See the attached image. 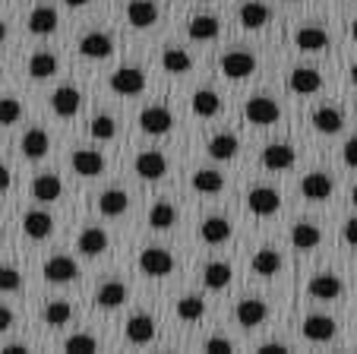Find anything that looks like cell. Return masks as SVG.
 Here are the masks:
<instances>
[{
  "mask_svg": "<svg viewBox=\"0 0 357 354\" xmlns=\"http://www.w3.org/2000/svg\"><path fill=\"white\" fill-rule=\"evenodd\" d=\"M174 221H177V209L171 202H155V206L149 209V225L155 228V231H168Z\"/></svg>",
  "mask_w": 357,
  "mask_h": 354,
  "instance_id": "cell-39",
  "label": "cell"
},
{
  "mask_svg": "<svg viewBox=\"0 0 357 354\" xmlns=\"http://www.w3.org/2000/svg\"><path fill=\"white\" fill-rule=\"evenodd\" d=\"M0 73H3V70H0Z\"/></svg>",
  "mask_w": 357,
  "mask_h": 354,
  "instance_id": "cell-61",
  "label": "cell"
},
{
  "mask_svg": "<svg viewBox=\"0 0 357 354\" xmlns=\"http://www.w3.org/2000/svg\"><path fill=\"white\" fill-rule=\"evenodd\" d=\"M136 174H139L142 181H162L165 174H168V158H165L158 149H149V152H139L133 161Z\"/></svg>",
  "mask_w": 357,
  "mask_h": 354,
  "instance_id": "cell-4",
  "label": "cell"
},
{
  "mask_svg": "<svg viewBox=\"0 0 357 354\" xmlns=\"http://www.w3.org/2000/svg\"><path fill=\"white\" fill-rule=\"evenodd\" d=\"M22 231H26L32 241H45V237H51V231H54V219L47 212H41V209H32V212H26V219H22Z\"/></svg>",
  "mask_w": 357,
  "mask_h": 354,
  "instance_id": "cell-17",
  "label": "cell"
},
{
  "mask_svg": "<svg viewBox=\"0 0 357 354\" xmlns=\"http://www.w3.org/2000/svg\"><path fill=\"white\" fill-rule=\"evenodd\" d=\"M13 326V310L10 307H0V332H7Z\"/></svg>",
  "mask_w": 357,
  "mask_h": 354,
  "instance_id": "cell-50",
  "label": "cell"
},
{
  "mask_svg": "<svg viewBox=\"0 0 357 354\" xmlns=\"http://www.w3.org/2000/svg\"><path fill=\"white\" fill-rule=\"evenodd\" d=\"M237 323H241L243 329H257L266 323V316H269V307H266V301H259V297H243L241 304H237L234 310Z\"/></svg>",
  "mask_w": 357,
  "mask_h": 354,
  "instance_id": "cell-9",
  "label": "cell"
},
{
  "mask_svg": "<svg viewBox=\"0 0 357 354\" xmlns=\"http://www.w3.org/2000/svg\"><path fill=\"white\" fill-rule=\"evenodd\" d=\"M351 38H354V41H357V20H354V22H351Z\"/></svg>",
  "mask_w": 357,
  "mask_h": 354,
  "instance_id": "cell-56",
  "label": "cell"
},
{
  "mask_svg": "<svg viewBox=\"0 0 357 354\" xmlns=\"http://www.w3.org/2000/svg\"><path fill=\"white\" fill-rule=\"evenodd\" d=\"M297 155L291 146H284V142H272V146L263 149V168L266 171H288V168H294Z\"/></svg>",
  "mask_w": 357,
  "mask_h": 354,
  "instance_id": "cell-13",
  "label": "cell"
},
{
  "mask_svg": "<svg viewBox=\"0 0 357 354\" xmlns=\"http://www.w3.org/2000/svg\"><path fill=\"white\" fill-rule=\"evenodd\" d=\"M288 86H291V92H297V95H313L323 89V76L313 67H297L294 73H291Z\"/></svg>",
  "mask_w": 357,
  "mask_h": 354,
  "instance_id": "cell-19",
  "label": "cell"
},
{
  "mask_svg": "<svg viewBox=\"0 0 357 354\" xmlns=\"http://www.w3.org/2000/svg\"><path fill=\"white\" fill-rule=\"evenodd\" d=\"M89 133L95 136V140H101V142H108V140H114L117 136V124L111 121L108 114H98L92 124H89Z\"/></svg>",
  "mask_w": 357,
  "mask_h": 354,
  "instance_id": "cell-42",
  "label": "cell"
},
{
  "mask_svg": "<svg viewBox=\"0 0 357 354\" xmlns=\"http://www.w3.org/2000/svg\"><path fill=\"white\" fill-rule=\"evenodd\" d=\"M291 244H294L297 250H317L319 244H323V231H319L317 225H310V221H297V225L291 228Z\"/></svg>",
  "mask_w": 357,
  "mask_h": 354,
  "instance_id": "cell-22",
  "label": "cell"
},
{
  "mask_svg": "<svg viewBox=\"0 0 357 354\" xmlns=\"http://www.w3.org/2000/svg\"><path fill=\"white\" fill-rule=\"evenodd\" d=\"M202 314H206V301H202L199 294H187V297H181V301H177V316H181L183 323L202 320Z\"/></svg>",
  "mask_w": 357,
  "mask_h": 354,
  "instance_id": "cell-41",
  "label": "cell"
},
{
  "mask_svg": "<svg viewBox=\"0 0 357 354\" xmlns=\"http://www.w3.org/2000/svg\"><path fill=\"white\" fill-rule=\"evenodd\" d=\"M162 67L165 73H174V76H183L193 70V57H190L183 47H165L162 54Z\"/></svg>",
  "mask_w": 357,
  "mask_h": 354,
  "instance_id": "cell-28",
  "label": "cell"
},
{
  "mask_svg": "<svg viewBox=\"0 0 357 354\" xmlns=\"http://www.w3.org/2000/svg\"><path fill=\"white\" fill-rule=\"evenodd\" d=\"M237 20H241L243 29H263L269 22V7L259 3V0H247L241 7V13H237Z\"/></svg>",
  "mask_w": 357,
  "mask_h": 354,
  "instance_id": "cell-27",
  "label": "cell"
},
{
  "mask_svg": "<svg viewBox=\"0 0 357 354\" xmlns=\"http://www.w3.org/2000/svg\"><path fill=\"white\" fill-rule=\"evenodd\" d=\"M222 111V98H218L212 89H199L193 95V114L196 117H215Z\"/></svg>",
  "mask_w": 357,
  "mask_h": 354,
  "instance_id": "cell-37",
  "label": "cell"
},
{
  "mask_svg": "<svg viewBox=\"0 0 357 354\" xmlns=\"http://www.w3.org/2000/svg\"><path fill=\"white\" fill-rule=\"evenodd\" d=\"M278 269H282V256H278V250H272V247L257 250V256H253V272L257 275H275Z\"/></svg>",
  "mask_w": 357,
  "mask_h": 354,
  "instance_id": "cell-40",
  "label": "cell"
},
{
  "mask_svg": "<svg viewBox=\"0 0 357 354\" xmlns=\"http://www.w3.org/2000/svg\"><path fill=\"white\" fill-rule=\"evenodd\" d=\"M79 105H82V95H79V89H73V86H61L51 95V108H54L57 117H73V114L79 111Z\"/></svg>",
  "mask_w": 357,
  "mask_h": 354,
  "instance_id": "cell-18",
  "label": "cell"
},
{
  "mask_svg": "<svg viewBox=\"0 0 357 354\" xmlns=\"http://www.w3.org/2000/svg\"><path fill=\"white\" fill-rule=\"evenodd\" d=\"M139 127L146 130V133H152V136H162V133H168V130L174 127V114H171L165 105H152V108H146V111L139 114Z\"/></svg>",
  "mask_w": 357,
  "mask_h": 354,
  "instance_id": "cell-6",
  "label": "cell"
},
{
  "mask_svg": "<svg viewBox=\"0 0 357 354\" xmlns=\"http://www.w3.org/2000/svg\"><path fill=\"white\" fill-rule=\"evenodd\" d=\"M127 22L133 29H149L158 22V7L152 0H130L127 3Z\"/></svg>",
  "mask_w": 357,
  "mask_h": 354,
  "instance_id": "cell-15",
  "label": "cell"
},
{
  "mask_svg": "<svg viewBox=\"0 0 357 354\" xmlns=\"http://www.w3.org/2000/svg\"><path fill=\"white\" fill-rule=\"evenodd\" d=\"M294 45L307 54H317L329 45V35H326V29H319V26H303L294 32Z\"/></svg>",
  "mask_w": 357,
  "mask_h": 354,
  "instance_id": "cell-21",
  "label": "cell"
},
{
  "mask_svg": "<svg viewBox=\"0 0 357 354\" xmlns=\"http://www.w3.org/2000/svg\"><path fill=\"white\" fill-rule=\"evenodd\" d=\"M10 181H13V177H10V171L0 165V193H3V190H10Z\"/></svg>",
  "mask_w": 357,
  "mask_h": 354,
  "instance_id": "cell-52",
  "label": "cell"
},
{
  "mask_svg": "<svg viewBox=\"0 0 357 354\" xmlns=\"http://www.w3.org/2000/svg\"><path fill=\"white\" fill-rule=\"evenodd\" d=\"M351 200H354V206H357V187H354V190H351Z\"/></svg>",
  "mask_w": 357,
  "mask_h": 354,
  "instance_id": "cell-58",
  "label": "cell"
},
{
  "mask_svg": "<svg viewBox=\"0 0 357 354\" xmlns=\"http://www.w3.org/2000/svg\"><path fill=\"white\" fill-rule=\"evenodd\" d=\"M278 105L272 98H266V95H253V98H247V105H243V117H247L250 124H257V127H269V124L278 121Z\"/></svg>",
  "mask_w": 357,
  "mask_h": 354,
  "instance_id": "cell-1",
  "label": "cell"
},
{
  "mask_svg": "<svg viewBox=\"0 0 357 354\" xmlns=\"http://www.w3.org/2000/svg\"><path fill=\"white\" fill-rule=\"evenodd\" d=\"M61 193H63V181L57 174H38L32 181V196L38 202H54L61 200Z\"/></svg>",
  "mask_w": 357,
  "mask_h": 354,
  "instance_id": "cell-20",
  "label": "cell"
},
{
  "mask_svg": "<svg viewBox=\"0 0 357 354\" xmlns=\"http://www.w3.org/2000/svg\"><path fill=\"white\" fill-rule=\"evenodd\" d=\"M41 272H45L47 281H54V285H67V281H73L79 275V269H76V263L70 256H51L41 266Z\"/></svg>",
  "mask_w": 357,
  "mask_h": 354,
  "instance_id": "cell-12",
  "label": "cell"
},
{
  "mask_svg": "<svg viewBox=\"0 0 357 354\" xmlns=\"http://www.w3.org/2000/svg\"><path fill=\"white\" fill-rule=\"evenodd\" d=\"M342 279L332 272H317L310 281H307V291H310V297H317V301H335V297H342Z\"/></svg>",
  "mask_w": 357,
  "mask_h": 354,
  "instance_id": "cell-8",
  "label": "cell"
},
{
  "mask_svg": "<svg viewBox=\"0 0 357 354\" xmlns=\"http://www.w3.org/2000/svg\"><path fill=\"white\" fill-rule=\"evenodd\" d=\"M3 354H26V345H7Z\"/></svg>",
  "mask_w": 357,
  "mask_h": 354,
  "instance_id": "cell-53",
  "label": "cell"
},
{
  "mask_svg": "<svg viewBox=\"0 0 357 354\" xmlns=\"http://www.w3.org/2000/svg\"><path fill=\"white\" fill-rule=\"evenodd\" d=\"M127 339L133 341V345H146V341L155 339V320L146 314H136L127 320Z\"/></svg>",
  "mask_w": 357,
  "mask_h": 354,
  "instance_id": "cell-23",
  "label": "cell"
},
{
  "mask_svg": "<svg viewBox=\"0 0 357 354\" xmlns=\"http://www.w3.org/2000/svg\"><path fill=\"white\" fill-rule=\"evenodd\" d=\"M130 206V196L123 193V190H105V193L98 196V212L108 215V219H117V215H123Z\"/></svg>",
  "mask_w": 357,
  "mask_h": 354,
  "instance_id": "cell-31",
  "label": "cell"
},
{
  "mask_svg": "<svg viewBox=\"0 0 357 354\" xmlns=\"http://www.w3.org/2000/svg\"><path fill=\"white\" fill-rule=\"evenodd\" d=\"M303 335L310 341H329L335 335V320L332 316H323V314H313L303 320Z\"/></svg>",
  "mask_w": 357,
  "mask_h": 354,
  "instance_id": "cell-24",
  "label": "cell"
},
{
  "mask_svg": "<svg viewBox=\"0 0 357 354\" xmlns=\"http://www.w3.org/2000/svg\"><path fill=\"white\" fill-rule=\"evenodd\" d=\"M342 158H344V165H348V168H357V136H351V140L344 142Z\"/></svg>",
  "mask_w": 357,
  "mask_h": 354,
  "instance_id": "cell-47",
  "label": "cell"
},
{
  "mask_svg": "<svg viewBox=\"0 0 357 354\" xmlns=\"http://www.w3.org/2000/svg\"><path fill=\"white\" fill-rule=\"evenodd\" d=\"M79 54L89 57V61H105V57L114 54V41H111V35H105V32H89L79 38Z\"/></svg>",
  "mask_w": 357,
  "mask_h": 354,
  "instance_id": "cell-10",
  "label": "cell"
},
{
  "mask_svg": "<svg viewBox=\"0 0 357 354\" xmlns=\"http://www.w3.org/2000/svg\"><path fill=\"white\" fill-rule=\"evenodd\" d=\"M57 29V10L54 7H35L29 13V32L32 35H51Z\"/></svg>",
  "mask_w": 357,
  "mask_h": 354,
  "instance_id": "cell-29",
  "label": "cell"
},
{
  "mask_svg": "<svg viewBox=\"0 0 357 354\" xmlns=\"http://www.w3.org/2000/svg\"><path fill=\"white\" fill-rule=\"evenodd\" d=\"M76 247H79V253H86V256H98L108 250V234L101 231V228H86V231L79 234Z\"/></svg>",
  "mask_w": 357,
  "mask_h": 354,
  "instance_id": "cell-30",
  "label": "cell"
},
{
  "mask_svg": "<svg viewBox=\"0 0 357 354\" xmlns=\"http://www.w3.org/2000/svg\"><path fill=\"white\" fill-rule=\"evenodd\" d=\"M7 38V22H0V41Z\"/></svg>",
  "mask_w": 357,
  "mask_h": 354,
  "instance_id": "cell-55",
  "label": "cell"
},
{
  "mask_svg": "<svg viewBox=\"0 0 357 354\" xmlns=\"http://www.w3.org/2000/svg\"><path fill=\"white\" fill-rule=\"evenodd\" d=\"M22 117V105L16 98H0V127H10Z\"/></svg>",
  "mask_w": 357,
  "mask_h": 354,
  "instance_id": "cell-44",
  "label": "cell"
},
{
  "mask_svg": "<svg viewBox=\"0 0 357 354\" xmlns=\"http://www.w3.org/2000/svg\"><path fill=\"white\" fill-rule=\"evenodd\" d=\"M247 206L253 215H259V219H269V215L278 212V206H282V196H278V190L272 187H253L247 196Z\"/></svg>",
  "mask_w": 357,
  "mask_h": 354,
  "instance_id": "cell-5",
  "label": "cell"
},
{
  "mask_svg": "<svg viewBox=\"0 0 357 354\" xmlns=\"http://www.w3.org/2000/svg\"><path fill=\"white\" fill-rule=\"evenodd\" d=\"M351 82H354V86H357V64H354V67H351Z\"/></svg>",
  "mask_w": 357,
  "mask_h": 354,
  "instance_id": "cell-57",
  "label": "cell"
},
{
  "mask_svg": "<svg viewBox=\"0 0 357 354\" xmlns=\"http://www.w3.org/2000/svg\"><path fill=\"white\" fill-rule=\"evenodd\" d=\"M231 263H222V260H215V263H209V266L202 269V281H206V288H212V291H222V288H228L231 285Z\"/></svg>",
  "mask_w": 357,
  "mask_h": 354,
  "instance_id": "cell-32",
  "label": "cell"
},
{
  "mask_svg": "<svg viewBox=\"0 0 357 354\" xmlns=\"http://www.w3.org/2000/svg\"><path fill=\"white\" fill-rule=\"evenodd\" d=\"M342 237L351 244V247H357V219H348V221H344Z\"/></svg>",
  "mask_w": 357,
  "mask_h": 354,
  "instance_id": "cell-48",
  "label": "cell"
},
{
  "mask_svg": "<svg viewBox=\"0 0 357 354\" xmlns=\"http://www.w3.org/2000/svg\"><path fill=\"white\" fill-rule=\"evenodd\" d=\"M22 285V275L13 266H0V291H16Z\"/></svg>",
  "mask_w": 357,
  "mask_h": 354,
  "instance_id": "cell-46",
  "label": "cell"
},
{
  "mask_svg": "<svg viewBox=\"0 0 357 354\" xmlns=\"http://www.w3.org/2000/svg\"><path fill=\"white\" fill-rule=\"evenodd\" d=\"M313 127H317L319 133H338V130L344 127V117H342V111H338V108L323 105V108H317V111H313Z\"/></svg>",
  "mask_w": 357,
  "mask_h": 354,
  "instance_id": "cell-33",
  "label": "cell"
},
{
  "mask_svg": "<svg viewBox=\"0 0 357 354\" xmlns=\"http://www.w3.org/2000/svg\"><path fill=\"white\" fill-rule=\"evenodd\" d=\"M231 348H234V345H231L228 339H218V335L206 341V351H231Z\"/></svg>",
  "mask_w": 357,
  "mask_h": 354,
  "instance_id": "cell-49",
  "label": "cell"
},
{
  "mask_svg": "<svg viewBox=\"0 0 357 354\" xmlns=\"http://www.w3.org/2000/svg\"><path fill=\"white\" fill-rule=\"evenodd\" d=\"M63 348H67V351H95L98 341H95L92 335H86V332H76V335H70V339L63 341Z\"/></svg>",
  "mask_w": 357,
  "mask_h": 354,
  "instance_id": "cell-45",
  "label": "cell"
},
{
  "mask_svg": "<svg viewBox=\"0 0 357 354\" xmlns=\"http://www.w3.org/2000/svg\"><path fill=\"white\" fill-rule=\"evenodd\" d=\"M301 193L307 196V200L319 202V200H329L332 196V177L323 171H310V174H303V181H301Z\"/></svg>",
  "mask_w": 357,
  "mask_h": 354,
  "instance_id": "cell-14",
  "label": "cell"
},
{
  "mask_svg": "<svg viewBox=\"0 0 357 354\" xmlns=\"http://www.w3.org/2000/svg\"><path fill=\"white\" fill-rule=\"evenodd\" d=\"M123 301H127V288L121 281H108V285H101L98 294H95V304L105 310H117Z\"/></svg>",
  "mask_w": 357,
  "mask_h": 354,
  "instance_id": "cell-35",
  "label": "cell"
},
{
  "mask_svg": "<svg viewBox=\"0 0 357 354\" xmlns=\"http://www.w3.org/2000/svg\"><path fill=\"white\" fill-rule=\"evenodd\" d=\"M199 237L202 244H209V247H218L231 237V221L222 219V215H209V219L199 225Z\"/></svg>",
  "mask_w": 357,
  "mask_h": 354,
  "instance_id": "cell-16",
  "label": "cell"
},
{
  "mask_svg": "<svg viewBox=\"0 0 357 354\" xmlns=\"http://www.w3.org/2000/svg\"><path fill=\"white\" fill-rule=\"evenodd\" d=\"M288 3H294V0H288Z\"/></svg>",
  "mask_w": 357,
  "mask_h": 354,
  "instance_id": "cell-60",
  "label": "cell"
},
{
  "mask_svg": "<svg viewBox=\"0 0 357 354\" xmlns=\"http://www.w3.org/2000/svg\"><path fill=\"white\" fill-rule=\"evenodd\" d=\"M253 70H257V57L247 51H228L222 57V73L228 80H247Z\"/></svg>",
  "mask_w": 357,
  "mask_h": 354,
  "instance_id": "cell-7",
  "label": "cell"
},
{
  "mask_svg": "<svg viewBox=\"0 0 357 354\" xmlns=\"http://www.w3.org/2000/svg\"><path fill=\"white\" fill-rule=\"evenodd\" d=\"M108 86H111V92L127 95V98H130V95L146 92V73H142V70H136V67H121V70H114V73H111Z\"/></svg>",
  "mask_w": 357,
  "mask_h": 354,
  "instance_id": "cell-2",
  "label": "cell"
},
{
  "mask_svg": "<svg viewBox=\"0 0 357 354\" xmlns=\"http://www.w3.org/2000/svg\"><path fill=\"white\" fill-rule=\"evenodd\" d=\"M218 32H222V22L215 16H193L187 26V35L193 41H212V38H218Z\"/></svg>",
  "mask_w": 357,
  "mask_h": 354,
  "instance_id": "cell-25",
  "label": "cell"
},
{
  "mask_svg": "<svg viewBox=\"0 0 357 354\" xmlns=\"http://www.w3.org/2000/svg\"><path fill=\"white\" fill-rule=\"evenodd\" d=\"M20 146H22V155H26V158L38 161V158H45V155H47V149H51V140H47L45 130L35 127V130H26V136H22Z\"/></svg>",
  "mask_w": 357,
  "mask_h": 354,
  "instance_id": "cell-26",
  "label": "cell"
},
{
  "mask_svg": "<svg viewBox=\"0 0 357 354\" xmlns=\"http://www.w3.org/2000/svg\"><path fill=\"white\" fill-rule=\"evenodd\" d=\"M0 234H3V225H0Z\"/></svg>",
  "mask_w": 357,
  "mask_h": 354,
  "instance_id": "cell-59",
  "label": "cell"
},
{
  "mask_svg": "<svg viewBox=\"0 0 357 354\" xmlns=\"http://www.w3.org/2000/svg\"><path fill=\"white\" fill-rule=\"evenodd\" d=\"M237 149H241V142H237L234 133H218V136H212V140H209V155H212L215 161L234 158Z\"/></svg>",
  "mask_w": 357,
  "mask_h": 354,
  "instance_id": "cell-36",
  "label": "cell"
},
{
  "mask_svg": "<svg viewBox=\"0 0 357 354\" xmlns=\"http://www.w3.org/2000/svg\"><path fill=\"white\" fill-rule=\"evenodd\" d=\"M29 73H32V80H47V76H54L57 73V57L51 51L32 54V61H29Z\"/></svg>",
  "mask_w": 357,
  "mask_h": 354,
  "instance_id": "cell-38",
  "label": "cell"
},
{
  "mask_svg": "<svg viewBox=\"0 0 357 354\" xmlns=\"http://www.w3.org/2000/svg\"><path fill=\"white\" fill-rule=\"evenodd\" d=\"M63 3H70V7H86L89 0H63Z\"/></svg>",
  "mask_w": 357,
  "mask_h": 354,
  "instance_id": "cell-54",
  "label": "cell"
},
{
  "mask_svg": "<svg viewBox=\"0 0 357 354\" xmlns=\"http://www.w3.org/2000/svg\"><path fill=\"white\" fill-rule=\"evenodd\" d=\"M70 316H73V307L67 301H51L45 307V323H51V326H63V323H70Z\"/></svg>",
  "mask_w": 357,
  "mask_h": 354,
  "instance_id": "cell-43",
  "label": "cell"
},
{
  "mask_svg": "<svg viewBox=\"0 0 357 354\" xmlns=\"http://www.w3.org/2000/svg\"><path fill=\"white\" fill-rule=\"evenodd\" d=\"M193 190H199V193H222L225 190V174H218L215 168H199V171L193 174Z\"/></svg>",
  "mask_w": 357,
  "mask_h": 354,
  "instance_id": "cell-34",
  "label": "cell"
},
{
  "mask_svg": "<svg viewBox=\"0 0 357 354\" xmlns=\"http://www.w3.org/2000/svg\"><path fill=\"white\" fill-rule=\"evenodd\" d=\"M282 351H288V348H284L282 341H269V345L259 348V354H282Z\"/></svg>",
  "mask_w": 357,
  "mask_h": 354,
  "instance_id": "cell-51",
  "label": "cell"
},
{
  "mask_svg": "<svg viewBox=\"0 0 357 354\" xmlns=\"http://www.w3.org/2000/svg\"><path fill=\"white\" fill-rule=\"evenodd\" d=\"M139 269L146 275H152V279H165V275H171V269H174V256L162 247H146L139 253Z\"/></svg>",
  "mask_w": 357,
  "mask_h": 354,
  "instance_id": "cell-3",
  "label": "cell"
},
{
  "mask_svg": "<svg viewBox=\"0 0 357 354\" xmlns=\"http://www.w3.org/2000/svg\"><path fill=\"white\" fill-rule=\"evenodd\" d=\"M70 165H73V171L79 174V177H98V174L105 171V155L95 152V149H76Z\"/></svg>",
  "mask_w": 357,
  "mask_h": 354,
  "instance_id": "cell-11",
  "label": "cell"
}]
</instances>
